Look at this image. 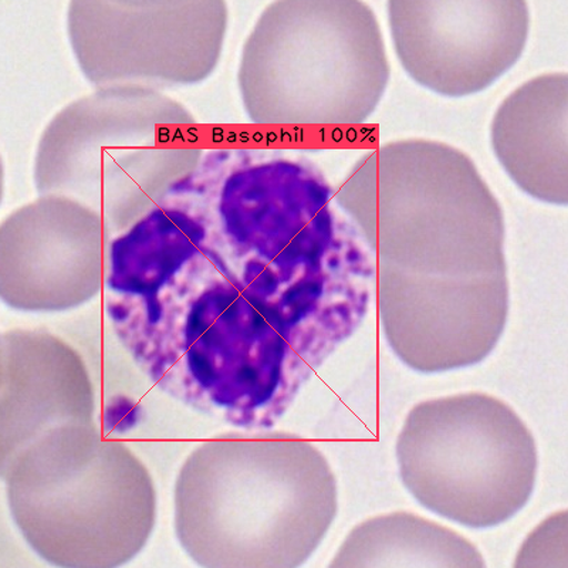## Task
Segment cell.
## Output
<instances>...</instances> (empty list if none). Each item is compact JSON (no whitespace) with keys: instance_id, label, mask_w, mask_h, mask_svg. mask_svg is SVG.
<instances>
[{"instance_id":"6","label":"cell","mask_w":568,"mask_h":568,"mask_svg":"<svg viewBox=\"0 0 568 568\" xmlns=\"http://www.w3.org/2000/svg\"><path fill=\"white\" fill-rule=\"evenodd\" d=\"M397 458L419 505L475 529L505 524L535 490L530 430L509 405L486 394L417 405L399 435Z\"/></svg>"},{"instance_id":"12","label":"cell","mask_w":568,"mask_h":568,"mask_svg":"<svg viewBox=\"0 0 568 568\" xmlns=\"http://www.w3.org/2000/svg\"><path fill=\"white\" fill-rule=\"evenodd\" d=\"M332 567H485L459 532L413 514L373 517L349 531Z\"/></svg>"},{"instance_id":"9","label":"cell","mask_w":568,"mask_h":568,"mask_svg":"<svg viewBox=\"0 0 568 568\" xmlns=\"http://www.w3.org/2000/svg\"><path fill=\"white\" fill-rule=\"evenodd\" d=\"M110 232L73 197L40 195L0 227V296L20 312H65L103 287Z\"/></svg>"},{"instance_id":"3","label":"cell","mask_w":568,"mask_h":568,"mask_svg":"<svg viewBox=\"0 0 568 568\" xmlns=\"http://www.w3.org/2000/svg\"><path fill=\"white\" fill-rule=\"evenodd\" d=\"M0 465L10 516L50 565L120 567L149 542L154 480L129 446L105 439L95 423L54 426Z\"/></svg>"},{"instance_id":"5","label":"cell","mask_w":568,"mask_h":568,"mask_svg":"<svg viewBox=\"0 0 568 568\" xmlns=\"http://www.w3.org/2000/svg\"><path fill=\"white\" fill-rule=\"evenodd\" d=\"M390 68L382 27L359 0L268 4L243 45L241 98L261 125H357L374 114Z\"/></svg>"},{"instance_id":"11","label":"cell","mask_w":568,"mask_h":568,"mask_svg":"<svg viewBox=\"0 0 568 568\" xmlns=\"http://www.w3.org/2000/svg\"><path fill=\"white\" fill-rule=\"evenodd\" d=\"M491 146L506 174L545 204L568 202V75L547 73L526 81L499 105Z\"/></svg>"},{"instance_id":"2","label":"cell","mask_w":568,"mask_h":568,"mask_svg":"<svg viewBox=\"0 0 568 568\" xmlns=\"http://www.w3.org/2000/svg\"><path fill=\"white\" fill-rule=\"evenodd\" d=\"M174 499L178 541L206 568L302 566L337 514L327 459L286 433L206 440L182 465Z\"/></svg>"},{"instance_id":"7","label":"cell","mask_w":568,"mask_h":568,"mask_svg":"<svg viewBox=\"0 0 568 568\" xmlns=\"http://www.w3.org/2000/svg\"><path fill=\"white\" fill-rule=\"evenodd\" d=\"M227 17L221 0H74L68 32L81 73L94 88L162 90L210 78L220 63Z\"/></svg>"},{"instance_id":"4","label":"cell","mask_w":568,"mask_h":568,"mask_svg":"<svg viewBox=\"0 0 568 568\" xmlns=\"http://www.w3.org/2000/svg\"><path fill=\"white\" fill-rule=\"evenodd\" d=\"M195 119L160 90L98 89L64 106L40 139L34 185L40 195L93 207L110 235L124 232L201 164L186 133Z\"/></svg>"},{"instance_id":"8","label":"cell","mask_w":568,"mask_h":568,"mask_svg":"<svg viewBox=\"0 0 568 568\" xmlns=\"http://www.w3.org/2000/svg\"><path fill=\"white\" fill-rule=\"evenodd\" d=\"M390 39L410 79L445 98L478 94L519 62L525 0H393Z\"/></svg>"},{"instance_id":"10","label":"cell","mask_w":568,"mask_h":568,"mask_svg":"<svg viewBox=\"0 0 568 568\" xmlns=\"http://www.w3.org/2000/svg\"><path fill=\"white\" fill-rule=\"evenodd\" d=\"M88 367L70 344L43 329L13 328L0 338V458L45 430L93 424Z\"/></svg>"},{"instance_id":"1","label":"cell","mask_w":568,"mask_h":568,"mask_svg":"<svg viewBox=\"0 0 568 568\" xmlns=\"http://www.w3.org/2000/svg\"><path fill=\"white\" fill-rule=\"evenodd\" d=\"M336 201L377 257L379 316L405 363L440 372L490 354L509 313L505 220L465 152L389 142L358 160Z\"/></svg>"}]
</instances>
